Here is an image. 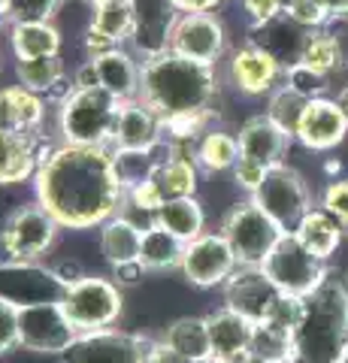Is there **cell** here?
I'll use <instances>...</instances> for the list:
<instances>
[{
    "mask_svg": "<svg viewBox=\"0 0 348 363\" xmlns=\"http://www.w3.org/2000/svg\"><path fill=\"white\" fill-rule=\"evenodd\" d=\"M167 49L182 55L188 61L206 64V67H218L228 58V30L218 16L209 13H185L176 16L173 28H170V40Z\"/></svg>",
    "mask_w": 348,
    "mask_h": 363,
    "instance_id": "cell-11",
    "label": "cell"
},
{
    "mask_svg": "<svg viewBox=\"0 0 348 363\" xmlns=\"http://www.w3.org/2000/svg\"><path fill=\"white\" fill-rule=\"evenodd\" d=\"M297 61L309 64L312 70H318V73H324V76H333V73H339L342 67H345L342 45H339V40H336V33L327 30V28L306 30Z\"/></svg>",
    "mask_w": 348,
    "mask_h": 363,
    "instance_id": "cell-35",
    "label": "cell"
},
{
    "mask_svg": "<svg viewBox=\"0 0 348 363\" xmlns=\"http://www.w3.org/2000/svg\"><path fill=\"white\" fill-rule=\"evenodd\" d=\"M230 173H233V182H237V188H242L245 194L252 197L254 191H257V185L264 182V176H266V167L249 161V157H240L237 167H233Z\"/></svg>",
    "mask_w": 348,
    "mask_h": 363,
    "instance_id": "cell-45",
    "label": "cell"
},
{
    "mask_svg": "<svg viewBox=\"0 0 348 363\" xmlns=\"http://www.w3.org/2000/svg\"><path fill=\"white\" fill-rule=\"evenodd\" d=\"M209 324V342H212V360L224 363H245L252 351V333L254 324L249 318H242L240 312L218 306L215 312L206 315Z\"/></svg>",
    "mask_w": 348,
    "mask_h": 363,
    "instance_id": "cell-21",
    "label": "cell"
},
{
    "mask_svg": "<svg viewBox=\"0 0 348 363\" xmlns=\"http://www.w3.org/2000/svg\"><path fill=\"white\" fill-rule=\"evenodd\" d=\"M121 100L106 88H70L55 104V140L64 145L109 149Z\"/></svg>",
    "mask_w": 348,
    "mask_h": 363,
    "instance_id": "cell-4",
    "label": "cell"
},
{
    "mask_svg": "<svg viewBox=\"0 0 348 363\" xmlns=\"http://www.w3.org/2000/svg\"><path fill=\"white\" fill-rule=\"evenodd\" d=\"M155 188L158 194L167 200H176V197H197V188H200V167L194 161V149H173L167 145L164 157L158 161V167L152 169Z\"/></svg>",
    "mask_w": 348,
    "mask_h": 363,
    "instance_id": "cell-23",
    "label": "cell"
},
{
    "mask_svg": "<svg viewBox=\"0 0 348 363\" xmlns=\"http://www.w3.org/2000/svg\"><path fill=\"white\" fill-rule=\"evenodd\" d=\"M170 6L176 9L179 16H185V13H209V16H218V9L224 6V0H170Z\"/></svg>",
    "mask_w": 348,
    "mask_h": 363,
    "instance_id": "cell-49",
    "label": "cell"
},
{
    "mask_svg": "<svg viewBox=\"0 0 348 363\" xmlns=\"http://www.w3.org/2000/svg\"><path fill=\"white\" fill-rule=\"evenodd\" d=\"M291 233H294L297 240L306 245L315 257L330 260V257L336 255V248H339V242H342L345 227L336 221L324 206H312V209L300 218V224H297Z\"/></svg>",
    "mask_w": 348,
    "mask_h": 363,
    "instance_id": "cell-28",
    "label": "cell"
},
{
    "mask_svg": "<svg viewBox=\"0 0 348 363\" xmlns=\"http://www.w3.org/2000/svg\"><path fill=\"white\" fill-rule=\"evenodd\" d=\"M13 25V16H9V0H0V30H6Z\"/></svg>",
    "mask_w": 348,
    "mask_h": 363,
    "instance_id": "cell-53",
    "label": "cell"
},
{
    "mask_svg": "<svg viewBox=\"0 0 348 363\" xmlns=\"http://www.w3.org/2000/svg\"><path fill=\"white\" fill-rule=\"evenodd\" d=\"M164 145V118L142 100H125L112 130V152H155Z\"/></svg>",
    "mask_w": 348,
    "mask_h": 363,
    "instance_id": "cell-18",
    "label": "cell"
},
{
    "mask_svg": "<svg viewBox=\"0 0 348 363\" xmlns=\"http://www.w3.org/2000/svg\"><path fill=\"white\" fill-rule=\"evenodd\" d=\"M249 43L261 45V49H266L273 58H279L285 67H291L297 58H300V49H303V37H306V30L297 28L294 21H291L288 16L269 21V25L264 28H249Z\"/></svg>",
    "mask_w": 348,
    "mask_h": 363,
    "instance_id": "cell-32",
    "label": "cell"
},
{
    "mask_svg": "<svg viewBox=\"0 0 348 363\" xmlns=\"http://www.w3.org/2000/svg\"><path fill=\"white\" fill-rule=\"evenodd\" d=\"M61 306L76 333H91L106 330L121 321L125 312V288L112 276H100V272H85L79 281L67 285L61 294Z\"/></svg>",
    "mask_w": 348,
    "mask_h": 363,
    "instance_id": "cell-5",
    "label": "cell"
},
{
    "mask_svg": "<svg viewBox=\"0 0 348 363\" xmlns=\"http://www.w3.org/2000/svg\"><path fill=\"white\" fill-rule=\"evenodd\" d=\"M206 363H224V360H206Z\"/></svg>",
    "mask_w": 348,
    "mask_h": 363,
    "instance_id": "cell-58",
    "label": "cell"
},
{
    "mask_svg": "<svg viewBox=\"0 0 348 363\" xmlns=\"http://www.w3.org/2000/svg\"><path fill=\"white\" fill-rule=\"evenodd\" d=\"M97 73H100V88H106L112 97L125 100H137L140 97V85H142V58L130 45H118L106 55L94 58Z\"/></svg>",
    "mask_w": 348,
    "mask_h": 363,
    "instance_id": "cell-24",
    "label": "cell"
},
{
    "mask_svg": "<svg viewBox=\"0 0 348 363\" xmlns=\"http://www.w3.org/2000/svg\"><path fill=\"white\" fill-rule=\"evenodd\" d=\"M285 16L303 30H318L333 21L321 0H285Z\"/></svg>",
    "mask_w": 348,
    "mask_h": 363,
    "instance_id": "cell-39",
    "label": "cell"
},
{
    "mask_svg": "<svg viewBox=\"0 0 348 363\" xmlns=\"http://www.w3.org/2000/svg\"><path fill=\"white\" fill-rule=\"evenodd\" d=\"M224 79L242 97H269L285 82V64L254 43H242L224 58Z\"/></svg>",
    "mask_w": 348,
    "mask_h": 363,
    "instance_id": "cell-14",
    "label": "cell"
},
{
    "mask_svg": "<svg viewBox=\"0 0 348 363\" xmlns=\"http://www.w3.org/2000/svg\"><path fill=\"white\" fill-rule=\"evenodd\" d=\"M306 106H309L306 97H300L297 91H291L288 85H279L273 94H269V100H266V116L273 118L285 133L297 136V128L303 121V112H306Z\"/></svg>",
    "mask_w": 348,
    "mask_h": 363,
    "instance_id": "cell-37",
    "label": "cell"
},
{
    "mask_svg": "<svg viewBox=\"0 0 348 363\" xmlns=\"http://www.w3.org/2000/svg\"><path fill=\"white\" fill-rule=\"evenodd\" d=\"M252 200L273 218L285 233H291L300 224V218L312 209V191L306 179L291 164H276L266 169L264 182L257 185Z\"/></svg>",
    "mask_w": 348,
    "mask_h": 363,
    "instance_id": "cell-9",
    "label": "cell"
},
{
    "mask_svg": "<svg viewBox=\"0 0 348 363\" xmlns=\"http://www.w3.org/2000/svg\"><path fill=\"white\" fill-rule=\"evenodd\" d=\"M142 230H145V224H140L130 212H118V215H112L109 221L100 224L97 227V245H100V255H103L106 264L118 267V264L140 260Z\"/></svg>",
    "mask_w": 348,
    "mask_h": 363,
    "instance_id": "cell-25",
    "label": "cell"
},
{
    "mask_svg": "<svg viewBox=\"0 0 348 363\" xmlns=\"http://www.w3.org/2000/svg\"><path fill=\"white\" fill-rule=\"evenodd\" d=\"M49 100L21 88L18 82L0 85V130L13 133H46Z\"/></svg>",
    "mask_w": 348,
    "mask_h": 363,
    "instance_id": "cell-22",
    "label": "cell"
},
{
    "mask_svg": "<svg viewBox=\"0 0 348 363\" xmlns=\"http://www.w3.org/2000/svg\"><path fill=\"white\" fill-rule=\"evenodd\" d=\"M240 267H242L240 257L230 248V242L224 240V233L206 230L185 245V257L179 272L194 288H221Z\"/></svg>",
    "mask_w": 348,
    "mask_h": 363,
    "instance_id": "cell-13",
    "label": "cell"
},
{
    "mask_svg": "<svg viewBox=\"0 0 348 363\" xmlns=\"http://www.w3.org/2000/svg\"><path fill=\"white\" fill-rule=\"evenodd\" d=\"M64 285L52 267L33 264V260H9L0 257V300L13 306H33V303H49L61 300Z\"/></svg>",
    "mask_w": 348,
    "mask_h": 363,
    "instance_id": "cell-15",
    "label": "cell"
},
{
    "mask_svg": "<svg viewBox=\"0 0 348 363\" xmlns=\"http://www.w3.org/2000/svg\"><path fill=\"white\" fill-rule=\"evenodd\" d=\"M97 4H106V0H88V6H97Z\"/></svg>",
    "mask_w": 348,
    "mask_h": 363,
    "instance_id": "cell-55",
    "label": "cell"
},
{
    "mask_svg": "<svg viewBox=\"0 0 348 363\" xmlns=\"http://www.w3.org/2000/svg\"><path fill=\"white\" fill-rule=\"evenodd\" d=\"M152 224L170 230L182 242L197 240L200 233H206V209L197 197H176L167 200L164 206L152 215Z\"/></svg>",
    "mask_w": 348,
    "mask_h": 363,
    "instance_id": "cell-30",
    "label": "cell"
},
{
    "mask_svg": "<svg viewBox=\"0 0 348 363\" xmlns=\"http://www.w3.org/2000/svg\"><path fill=\"white\" fill-rule=\"evenodd\" d=\"M348 136V118L333 97L309 100L294 140L309 152H333Z\"/></svg>",
    "mask_w": 348,
    "mask_h": 363,
    "instance_id": "cell-19",
    "label": "cell"
},
{
    "mask_svg": "<svg viewBox=\"0 0 348 363\" xmlns=\"http://www.w3.org/2000/svg\"><path fill=\"white\" fill-rule=\"evenodd\" d=\"M58 140H46V133H13L0 130V185H25L33 182Z\"/></svg>",
    "mask_w": 348,
    "mask_h": 363,
    "instance_id": "cell-16",
    "label": "cell"
},
{
    "mask_svg": "<svg viewBox=\"0 0 348 363\" xmlns=\"http://www.w3.org/2000/svg\"><path fill=\"white\" fill-rule=\"evenodd\" d=\"M318 206L327 209L333 218L348 230V179H333V182H327V188H324Z\"/></svg>",
    "mask_w": 348,
    "mask_h": 363,
    "instance_id": "cell-42",
    "label": "cell"
},
{
    "mask_svg": "<svg viewBox=\"0 0 348 363\" xmlns=\"http://www.w3.org/2000/svg\"><path fill=\"white\" fill-rule=\"evenodd\" d=\"M240 6L249 18V28H264L285 16V0H240Z\"/></svg>",
    "mask_w": 348,
    "mask_h": 363,
    "instance_id": "cell-43",
    "label": "cell"
},
{
    "mask_svg": "<svg viewBox=\"0 0 348 363\" xmlns=\"http://www.w3.org/2000/svg\"><path fill=\"white\" fill-rule=\"evenodd\" d=\"M324 9L330 13L333 21H339V18H348V0H321Z\"/></svg>",
    "mask_w": 348,
    "mask_h": 363,
    "instance_id": "cell-52",
    "label": "cell"
},
{
    "mask_svg": "<svg viewBox=\"0 0 348 363\" xmlns=\"http://www.w3.org/2000/svg\"><path fill=\"white\" fill-rule=\"evenodd\" d=\"M61 230L64 227L52 218V212H46V206H40L37 200L21 203L0 224V257L40 264L58 245Z\"/></svg>",
    "mask_w": 348,
    "mask_h": 363,
    "instance_id": "cell-6",
    "label": "cell"
},
{
    "mask_svg": "<svg viewBox=\"0 0 348 363\" xmlns=\"http://www.w3.org/2000/svg\"><path fill=\"white\" fill-rule=\"evenodd\" d=\"M33 194L64 230H97L128 206L112 149L88 145H55L33 176Z\"/></svg>",
    "mask_w": 348,
    "mask_h": 363,
    "instance_id": "cell-1",
    "label": "cell"
},
{
    "mask_svg": "<svg viewBox=\"0 0 348 363\" xmlns=\"http://www.w3.org/2000/svg\"><path fill=\"white\" fill-rule=\"evenodd\" d=\"M261 269L282 294L309 297V294L324 281L330 267H327V260L312 255L294 233H282V240H279L273 245V252L264 257Z\"/></svg>",
    "mask_w": 348,
    "mask_h": 363,
    "instance_id": "cell-8",
    "label": "cell"
},
{
    "mask_svg": "<svg viewBox=\"0 0 348 363\" xmlns=\"http://www.w3.org/2000/svg\"><path fill=\"white\" fill-rule=\"evenodd\" d=\"M67 79H70V73H67V64L61 55H55V58H30V61H16V82L21 88L33 91V94L46 97L49 104L58 100L70 91L73 85H67Z\"/></svg>",
    "mask_w": 348,
    "mask_h": 363,
    "instance_id": "cell-27",
    "label": "cell"
},
{
    "mask_svg": "<svg viewBox=\"0 0 348 363\" xmlns=\"http://www.w3.org/2000/svg\"><path fill=\"white\" fill-rule=\"evenodd\" d=\"M185 245L188 242H182L170 230H164V227L145 224L142 245H140V264L145 267V272L179 269V267H182V257H185Z\"/></svg>",
    "mask_w": 348,
    "mask_h": 363,
    "instance_id": "cell-31",
    "label": "cell"
},
{
    "mask_svg": "<svg viewBox=\"0 0 348 363\" xmlns=\"http://www.w3.org/2000/svg\"><path fill=\"white\" fill-rule=\"evenodd\" d=\"M252 357L266 360V363H297V348H294V333L282 330V327L257 321L252 333Z\"/></svg>",
    "mask_w": 348,
    "mask_h": 363,
    "instance_id": "cell-36",
    "label": "cell"
},
{
    "mask_svg": "<svg viewBox=\"0 0 348 363\" xmlns=\"http://www.w3.org/2000/svg\"><path fill=\"white\" fill-rule=\"evenodd\" d=\"M218 230L224 233V240L230 242L233 252H237L242 267H261L264 257L273 252V245L285 233L252 197L224 212Z\"/></svg>",
    "mask_w": 348,
    "mask_h": 363,
    "instance_id": "cell-7",
    "label": "cell"
},
{
    "mask_svg": "<svg viewBox=\"0 0 348 363\" xmlns=\"http://www.w3.org/2000/svg\"><path fill=\"white\" fill-rule=\"evenodd\" d=\"M142 363H194V360L182 357L179 351H173V348L158 336V339H152V348H149V354H145Z\"/></svg>",
    "mask_w": 348,
    "mask_h": 363,
    "instance_id": "cell-48",
    "label": "cell"
},
{
    "mask_svg": "<svg viewBox=\"0 0 348 363\" xmlns=\"http://www.w3.org/2000/svg\"><path fill=\"white\" fill-rule=\"evenodd\" d=\"M294 348L297 363H342L348 351V272L327 269L306 297Z\"/></svg>",
    "mask_w": 348,
    "mask_h": 363,
    "instance_id": "cell-3",
    "label": "cell"
},
{
    "mask_svg": "<svg viewBox=\"0 0 348 363\" xmlns=\"http://www.w3.org/2000/svg\"><path fill=\"white\" fill-rule=\"evenodd\" d=\"M109 276L116 279L121 288H133V285H140V281H142V276H145V267L140 264V260H130V264L109 267Z\"/></svg>",
    "mask_w": 348,
    "mask_h": 363,
    "instance_id": "cell-46",
    "label": "cell"
},
{
    "mask_svg": "<svg viewBox=\"0 0 348 363\" xmlns=\"http://www.w3.org/2000/svg\"><path fill=\"white\" fill-rule=\"evenodd\" d=\"M282 85H288L291 91H297V94L306 97V100H318V97H327L330 76L312 70V67L303 64V61H294L291 67H285V82Z\"/></svg>",
    "mask_w": 348,
    "mask_h": 363,
    "instance_id": "cell-38",
    "label": "cell"
},
{
    "mask_svg": "<svg viewBox=\"0 0 348 363\" xmlns=\"http://www.w3.org/2000/svg\"><path fill=\"white\" fill-rule=\"evenodd\" d=\"M342 73H345V76H348V64H345V67H342Z\"/></svg>",
    "mask_w": 348,
    "mask_h": 363,
    "instance_id": "cell-56",
    "label": "cell"
},
{
    "mask_svg": "<svg viewBox=\"0 0 348 363\" xmlns=\"http://www.w3.org/2000/svg\"><path fill=\"white\" fill-rule=\"evenodd\" d=\"M237 140H240V157H249V161L269 169L276 164H285V155L291 152L294 136L285 133L266 112H261V116H252L240 124Z\"/></svg>",
    "mask_w": 348,
    "mask_h": 363,
    "instance_id": "cell-20",
    "label": "cell"
},
{
    "mask_svg": "<svg viewBox=\"0 0 348 363\" xmlns=\"http://www.w3.org/2000/svg\"><path fill=\"white\" fill-rule=\"evenodd\" d=\"M67 0H9L13 21H55Z\"/></svg>",
    "mask_w": 348,
    "mask_h": 363,
    "instance_id": "cell-41",
    "label": "cell"
},
{
    "mask_svg": "<svg viewBox=\"0 0 348 363\" xmlns=\"http://www.w3.org/2000/svg\"><path fill=\"white\" fill-rule=\"evenodd\" d=\"M152 348V336L106 327V330L76 333L73 345L61 354V363H142Z\"/></svg>",
    "mask_w": 348,
    "mask_h": 363,
    "instance_id": "cell-12",
    "label": "cell"
},
{
    "mask_svg": "<svg viewBox=\"0 0 348 363\" xmlns=\"http://www.w3.org/2000/svg\"><path fill=\"white\" fill-rule=\"evenodd\" d=\"M221 94L218 67L188 61L170 49L142 58L140 100L161 118L176 116H215Z\"/></svg>",
    "mask_w": 348,
    "mask_h": 363,
    "instance_id": "cell-2",
    "label": "cell"
},
{
    "mask_svg": "<svg viewBox=\"0 0 348 363\" xmlns=\"http://www.w3.org/2000/svg\"><path fill=\"white\" fill-rule=\"evenodd\" d=\"M82 49H85V58H100V55H106L112 49H118L112 40H106L103 33H97L94 28H85V37H82Z\"/></svg>",
    "mask_w": 348,
    "mask_h": 363,
    "instance_id": "cell-47",
    "label": "cell"
},
{
    "mask_svg": "<svg viewBox=\"0 0 348 363\" xmlns=\"http://www.w3.org/2000/svg\"><path fill=\"white\" fill-rule=\"evenodd\" d=\"M194 161L200 173H228L240 161V140L237 133L224 128H209L194 143Z\"/></svg>",
    "mask_w": 348,
    "mask_h": 363,
    "instance_id": "cell-33",
    "label": "cell"
},
{
    "mask_svg": "<svg viewBox=\"0 0 348 363\" xmlns=\"http://www.w3.org/2000/svg\"><path fill=\"white\" fill-rule=\"evenodd\" d=\"M70 85L73 88H100V73H97V64L91 58H85L79 67L73 70L70 76Z\"/></svg>",
    "mask_w": 348,
    "mask_h": 363,
    "instance_id": "cell-50",
    "label": "cell"
},
{
    "mask_svg": "<svg viewBox=\"0 0 348 363\" xmlns=\"http://www.w3.org/2000/svg\"><path fill=\"white\" fill-rule=\"evenodd\" d=\"M161 339L173 351H179L182 357L194 360V363L212 360V342H209L206 315H182V318H176V321H170L161 330Z\"/></svg>",
    "mask_w": 348,
    "mask_h": 363,
    "instance_id": "cell-29",
    "label": "cell"
},
{
    "mask_svg": "<svg viewBox=\"0 0 348 363\" xmlns=\"http://www.w3.org/2000/svg\"><path fill=\"white\" fill-rule=\"evenodd\" d=\"M221 294H224L221 306H228V309L240 312L252 324H257V321H266L269 309H273V303L279 300L282 291L266 279V272L261 267H240L221 285Z\"/></svg>",
    "mask_w": 348,
    "mask_h": 363,
    "instance_id": "cell-17",
    "label": "cell"
},
{
    "mask_svg": "<svg viewBox=\"0 0 348 363\" xmlns=\"http://www.w3.org/2000/svg\"><path fill=\"white\" fill-rule=\"evenodd\" d=\"M6 40L16 61L55 58L64 49V33L55 21H13L6 28Z\"/></svg>",
    "mask_w": 348,
    "mask_h": 363,
    "instance_id": "cell-26",
    "label": "cell"
},
{
    "mask_svg": "<svg viewBox=\"0 0 348 363\" xmlns=\"http://www.w3.org/2000/svg\"><path fill=\"white\" fill-rule=\"evenodd\" d=\"M52 272L58 276V281L67 288V285H73V281H79L82 276H85V269H82V264L79 260H73V257H67V260H58V264L52 267Z\"/></svg>",
    "mask_w": 348,
    "mask_h": 363,
    "instance_id": "cell-51",
    "label": "cell"
},
{
    "mask_svg": "<svg viewBox=\"0 0 348 363\" xmlns=\"http://www.w3.org/2000/svg\"><path fill=\"white\" fill-rule=\"evenodd\" d=\"M16 348H21V342H18V306L0 300V357L13 354Z\"/></svg>",
    "mask_w": 348,
    "mask_h": 363,
    "instance_id": "cell-44",
    "label": "cell"
},
{
    "mask_svg": "<svg viewBox=\"0 0 348 363\" xmlns=\"http://www.w3.org/2000/svg\"><path fill=\"white\" fill-rule=\"evenodd\" d=\"M303 309H306V297H294V294H279V300L273 303L266 321L282 327L288 333H297V327L303 321Z\"/></svg>",
    "mask_w": 348,
    "mask_h": 363,
    "instance_id": "cell-40",
    "label": "cell"
},
{
    "mask_svg": "<svg viewBox=\"0 0 348 363\" xmlns=\"http://www.w3.org/2000/svg\"><path fill=\"white\" fill-rule=\"evenodd\" d=\"M76 339V327L67 318L61 300L33 303L18 309V342L30 354L61 357Z\"/></svg>",
    "mask_w": 348,
    "mask_h": 363,
    "instance_id": "cell-10",
    "label": "cell"
},
{
    "mask_svg": "<svg viewBox=\"0 0 348 363\" xmlns=\"http://www.w3.org/2000/svg\"><path fill=\"white\" fill-rule=\"evenodd\" d=\"M342 363H348V351H345V357H342Z\"/></svg>",
    "mask_w": 348,
    "mask_h": 363,
    "instance_id": "cell-57",
    "label": "cell"
},
{
    "mask_svg": "<svg viewBox=\"0 0 348 363\" xmlns=\"http://www.w3.org/2000/svg\"><path fill=\"white\" fill-rule=\"evenodd\" d=\"M336 104H339V109L345 112V118H348V85L339 91V94H336Z\"/></svg>",
    "mask_w": 348,
    "mask_h": 363,
    "instance_id": "cell-54",
    "label": "cell"
},
{
    "mask_svg": "<svg viewBox=\"0 0 348 363\" xmlns=\"http://www.w3.org/2000/svg\"><path fill=\"white\" fill-rule=\"evenodd\" d=\"M88 28L103 33L116 45H130L137 33V6L133 0H106V4L91 6V21Z\"/></svg>",
    "mask_w": 348,
    "mask_h": 363,
    "instance_id": "cell-34",
    "label": "cell"
}]
</instances>
